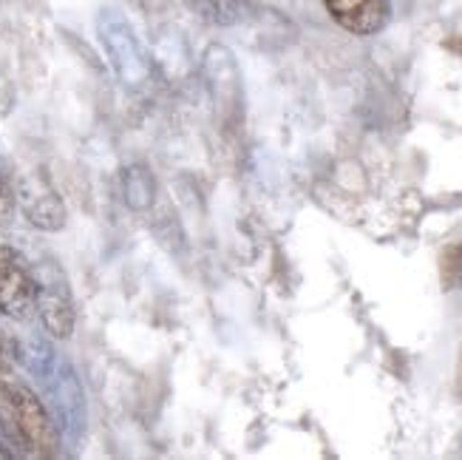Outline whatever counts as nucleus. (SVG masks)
I'll list each match as a JSON object with an SVG mask.
<instances>
[{
	"label": "nucleus",
	"mask_w": 462,
	"mask_h": 460,
	"mask_svg": "<svg viewBox=\"0 0 462 460\" xmlns=\"http://www.w3.org/2000/svg\"><path fill=\"white\" fill-rule=\"evenodd\" d=\"M0 395H4L9 418H12V427L20 446L32 455L40 457H51L60 452V432L51 421L49 409L43 407V401L17 378H6L0 381Z\"/></svg>",
	"instance_id": "obj_1"
},
{
	"label": "nucleus",
	"mask_w": 462,
	"mask_h": 460,
	"mask_svg": "<svg viewBox=\"0 0 462 460\" xmlns=\"http://www.w3.org/2000/svg\"><path fill=\"white\" fill-rule=\"evenodd\" d=\"M97 34L99 43H103L114 71L125 80V83H139L145 77V54L143 46H139V37L134 32V26L128 23V17L114 9L106 6L99 9L97 14Z\"/></svg>",
	"instance_id": "obj_2"
},
{
	"label": "nucleus",
	"mask_w": 462,
	"mask_h": 460,
	"mask_svg": "<svg viewBox=\"0 0 462 460\" xmlns=\"http://www.w3.org/2000/svg\"><path fill=\"white\" fill-rule=\"evenodd\" d=\"M37 313V278L17 250L0 245V315L29 322Z\"/></svg>",
	"instance_id": "obj_3"
},
{
	"label": "nucleus",
	"mask_w": 462,
	"mask_h": 460,
	"mask_svg": "<svg viewBox=\"0 0 462 460\" xmlns=\"http://www.w3.org/2000/svg\"><path fill=\"white\" fill-rule=\"evenodd\" d=\"M34 278H37V313L34 315H40V324H43V330L51 338L66 342L74 333V322H77L74 298L69 293L66 278L54 268L34 270Z\"/></svg>",
	"instance_id": "obj_4"
},
{
	"label": "nucleus",
	"mask_w": 462,
	"mask_h": 460,
	"mask_svg": "<svg viewBox=\"0 0 462 460\" xmlns=\"http://www.w3.org/2000/svg\"><path fill=\"white\" fill-rule=\"evenodd\" d=\"M14 199L20 202V211H23L26 222L34 225L37 230H60L66 225V205L60 193L46 183L43 176H23L17 183Z\"/></svg>",
	"instance_id": "obj_5"
},
{
	"label": "nucleus",
	"mask_w": 462,
	"mask_h": 460,
	"mask_svg": "<svg viewBox=\"0 0 462 460\" xmlns=\"http://www.w3.org/2000/svg\"><path fill=\"white\" fill-rule=\"evenodd\" d=\"M329 17L349 34L369 37L389 23V0H320Z\"/></svg>",
	"instance_id": "obj_6"
},
{
	"label": "nucleus",
	"mask_w": 462,
	"mask_h": 460,
	"mask_svg": "<svg viewBox=\"0 0 462 460\" xmlns=\"http://www.w3.org/2000/svg\"><path fill=\"white\" fill-rule=\"evenodd\" d=\"M54 395H57V415H60V429L63 432H77L83 427V395H79L77 378L69 367H63L57 384H54Z\"/></svg>",
	"instance_id": "obj_7"
},
{
	"label": "nucleus",
	"mask_w": 462,
	"mask_h": 460,
	"mask_svg": "<svg viewBox=\"0 0 462 460\" xmlns=\"http://www.w3.org/2000/svg\"><path fill=\"white\" fill-rule=\"evenodd\" d=\"M185 4L213 26H238L253 14L250 0H185Z\"/></svg>",
	"instance_id": "obj_8"
},
{
	"label": "nucleus",
	"mask_w": 462,
	"mask_h": 460,
	"mask_svg": "<svg viewBox=\"0 0 462 460\" xmlns=\"http://www.w3.org/2000/svg\"><path fill=\"white\" fill-rule=\"evenodd\" d=\"M439 285L446 293L462 290V239L439 253Z\"/></svg>",
	"instance_id": "obj_9"
},
{
	"label": "nucleus",
	"mask_w": 462,
	"mask_h": 460,
	"mask_svg": "<svg viewBox=\"0 0 462 460\" xmlns=\"http://www.w3.org/2000/svg\"><path fill=\"white\" fill-rule=\"evenodd\" d=\"M14 361H17V344L0 330V381L14 375Z\"/></svg>",
	"instance_id": "obj_10"
},
{
	"label": "nucleus",
	"mask_w": 462,
	"mask_h": 460,
	"mask_svg": "<svg viewBox=\"0 0 462 460\" xmlns=\"http://www.w3.org/2000/svg\"><path fill=\"white\" fill-rule=\"evenodd\" d=\"M12 205H14V196L6 191V185L0 183V222H4V219L12 213Z\"/></svg>",
	"instance_id": "obj_11"
},
{
	"label": "nucleus",
	"mask_w": 462,
	"mask_h": 460,
	"mask_svg": "<svg viewBox=\"0 0 462 460\" xmlns=\"http://www.w3.org/2000/svg\"><path fill=\"white\" fill-rule=\"evenodd\" d=\"M454 398H457V401H462V350H459L457 372H454Z\"/></svg>",
	"instance_id": "obj_12"
},
{
	"label": "nucleus",
	"mask_w": 462,
	"mask_h": 460,
	"mask_svg": "<svg viewBox=\"0 0 462 460\" xmlns=\"http://www.w3.org/2000/svg\"><path fill=\"white\" fill-rule=\"evenodd\" d=\"M9 455H12L9 449H4V446H0V457H9Z\"/></svg>",
	"instance_id": "obj_13"
}]
</instances>
